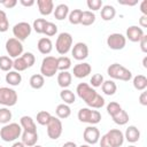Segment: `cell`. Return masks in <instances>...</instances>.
Listing matches in <instances>:
<instances>
[{
	"mask_svg": "<svg viewBox=\"0 0 147 147\" xmlns=\"http://www.w3.org/2000/svg\"><path fill=\"white\" fill-rule=\"evenodd\" d=\"M1 5L7 9H11L17 5V0H3L1 1Z\"/></svg>",
	"mask_w": 147,
	"mask_h": 147,
	"instance_id": "f6af8a7d",
	"label": "cell"
},
{
	"mask_svg": "<svg viewBox=\"0 0 147 147\" xmlns=\"http://www.w3.org/2000/svg\"><path fill=\"white\" fill-rule=\"evenodd\" d=\"M107 74L111 79H118L122 82H129L132 78V72L119 63H113L107 68Z\"/></svg>",
	"mask_w": 147,
	"mask_h": 147,
	"instance_id": "277c9868",
	"label": "cell"
},
{
	"mask_svg": "<svg viewBox=\"0 0 147 147\" xmlns=\"http://www.w3.org/2000/svg\"><path fill=\"white\" fill-rule=\"evenodd\" d=\"M18 99L17 92L10 87H0V105L5 107H13L16 105Z\"/></svg>",
	"mask_w": 147,
	"mask_h": 147,
	"instance_id": "9c48e42d",
	"label": "cell"
},
{
	"mask_svg": "<svg viewBox=\"0 0 147 147\" xmlns=\"http://www.w3.org/2000/svg\"><path fill=\"white\" fill-rule=\"evenodd\" d=\"M139 44H140L141 51H142L144 53H147V36H146V34H144V37L140 39Z\"/></svg>",
	"mask_w": 147,
	"mask_h": 147,
	"instance_id": "bcb514c9",
	"label": "cell"
},
{
	"mask_svg": "<svg viewBox=\"0 0 147 147\" xmlns=\"http://www.w3.org/2000/svg\"><path fill=\"white\" fill-rule=\"evenodd\" d=\"M77 95L86 103L88 108L92 109H100L105 106V98L101 96L92 86L87 83H79L76 87Z\"/></svg>",
	"mask_w": 147,
	"mask_h": 147,
	"instance_id": "6da1fadb",
	"label": "cell"
},
{
	"mask_svg": "<svg viewBox=\"0 0 147 147\" xmlns=\"http://www.w3.org/2000/svg\"><path fill=\"white\" fill-rule=\"evenodd\" d=\"M86 5L88 7V9H91V11H95V10H100L103 6L102 0H87Z\"/></svg>",
	"mask_w": 147,
	"mask_h": 147,
	"instance_id": "7bdbcfd3",
	"label": "cell"
},
{
	"mask_svg": "<svg viewBox=\"0 0 147 147\" xmlns=\"http://www.w3.org/2000/svg\"><path fill=\"white\" fill-rule=\"evenodd\" d=\"M59 69H57V57L48 55L46 57L42 59L41 61V65H40V75H42L44 77H53L55 76V74H57Z\"/></svg>",
	"mask_w": 147,
	"mask_h": 147,
	"instance_id": "8992f818",
	"label": "cell"
},
{
	"mask_svg": "<svg viewBox=\"0 0 147 147\" xmlns=\"http://www.w3.org/2000/svg\"><path fill=\"white\" fill-rule=\"evenodd\" d=\"M82 14H83V10H82V9H72L71 11H69V15H68L69 22H70L72 25L80 24Z\"/></svg>",
	"mask_w": 147,
	"mask_h": 147,
	"instance_id": "836d02e7",
	"label": "cell"
},
{
	"mask_svg": "<svg viewBox=\"0 0 147 147\" xmlns=\"http://www.w3.org/2000/svg\"><path fill=\"white\" fill-rule=\"evenodd\" d=\"M144 34H145L144 29H141L138 25H131V26H129L126 29V36H125V38L129 39L132 42H139L140 39L144 37Z\"/></svg>",
	"mask_w": 147,
	"mask_h": 147,
	"instance_id": "2e32d148",
	"label": "cell"
},
{
	"mask_svg": "<svg viewBox=\"0 0 147 147\" xmlns=\"http://www.w3.org/2000/svg\"><path fill=\"white\" fill-rule=\"evenodd\" d=\"M139 25H140V28H141V29L147 28V16L142 15V16L139 18Z\"/></svg>",
	"mask_w": 147,
	"mask_h": 147,
	"instance_id": "f907efd6",
	"label": "cell"
},
{
	"mask_svg": "<svg viewBox=\"0 0 147 147\" xmlns=\"http://www.w3.org/2000/svg\"><path fill=\"white\" fill-rule=\"evenodd\" d=\"M34 62H36V56L31 52H25L20 57L14 60L13 68L15 71L21 72V71H24V70L31 68L34 64Z\"/></svg>",
	"mask_w": 147,
	"mask_h": 147,
	"instance_id": "52a82bcc",
	"label": "cell"
},
{
	"mask_svg": "<svg viewBox=\"0 0 147 147\" xmlns=\"http://www.w3.org/2000/svg\"><path fill=\"white\" fill-rule=\"evenodd\" d=\"M124 140V133L119 129H111L100 138L99 142L100 147H121Z\"/></svg>",
	"mask_w": 147,
	"mask_h": 147,
	"instance_id": "7a4b0ae2",
	"label": "cell"
},
{
	"mask_svg": "<svg viewBox=\"0 0 147 147\" xmlns=\"http://www.w3.org/2000/svg\"><path fill=\"white\" fill-rule=\"evenodd\" d=\"M20 3L24 7H32L36 2H34V0H20Z\"/></svg>",
	"mask_w": 147,
	"mask_h": 147,
	"instance_id": "681fc988",
	"label": "cell"
},
{
	"mask_svg": "<svg viewBox=\"0 0 147 147\" xmlns=\"http://www.w3.org/2000/svg\"><path fill=\"white\" fill-rule=\"evenodd\" d=\"M0 147H2V146H0Z\"/></svg>",
	"mask_w": 147,
	"mask_h": 147,
	"instance_id": "94428289",
	"label": "cell"
},
{
	"mask_svg": "<svg viewBox=\"0 0 147 147\" xmlns=\"http://www.w3.org/2000/svg\"><path fill=\"white\" fill-rule=\"evenodd\" d=\"M62 147H77V145L74 141H67L62 145Z\"/></svg>",
	"mask_w": 147,
	"mask_h": 147,
	"instance_id": "816d5d0a",
	"label": "cell"
},
{
	"mask_svg": "<svg viewBox=\"0 0 147 147\" xmlns=\"http://www.w3.org/2000/svg\"><path fill=\"white\" fill-rule=\"evenodd\" d=\"M139 102L141 106H147V92L142 91L141 94L139 95Z\"/></svg>",
	"mask_w": 147,
	"mask_h": 147,
	"instance_id": "7dc6e473",
	"label": "cell"
},
{
	"mask_svg": "<svg viewBox=\"0 0 147 147\" xmlns=\"http://www.w3.org/2000/svg\"><path fill=\"white\" fill-rule=\"evenodd\" d=\"M72 82V75L69 71H60L57 74V84L62 88H67L70 86Z\"/></svg>",
	"mask_w": 147,
	"mask_h": 147,
	"instance_id": "603a6c76",
	"label": "cell"
},
{
	"mask_svg": "<svg viewBox=\"0 0 147 147\" xmlns=\"http://www.w3.org/2000/svg\"><path fill=\"white\" fill-rule=\"evenodd\" d=\"M20 125L22 127L23 131H28V132H37V125L34 119L31 116H22L20 119Z\"/></svg>",
	"mask_w": 147,
	"mask_h": 147,
	"instance_id": "d6986e66",
	"label": "cell"
},
{
	"mask_svg": "<svg viewBox=\"0 0 147 147\" xmlns=\"http://www.w3.org/2000/svg\"><path fill=\"white\" fill-rule=\"evenodd\" d=\"M111 118H113V121H114L117 125H125V124L129 122V119H130L129 114H127L125 110H123V109H122L119 113H117L115 116H113Z\"/></svg>",
	"mask_w": 147,
	"mask_h": 147,
	"instance_id": "d6a6232c",
	"label": "cell"
},
{
	"mask_svg": "<svg viewBox=\"0 0 147 147\" xmlns=\"http://www.w3.org/2000/svg\"><path fill=\"white\" fill-rule=\"evenodd\" d=\"M56 33H57V25L55 23H53V22H48L47 21V23L45 25V29H44V34H46L47 38H48V37L55 36Z\"/></svg>",
	"mask_w": 147,
	"mask_h": 147,
	"instance_id": "ab89813d",
	"label": "cell"
},
{
	"mask_svg": "<svg viewBox=\"0 0 147 147\" xmlns=\"http://www.w3.org/2000/svg\"><path fill=\"white\" fill-rule=\"evenodd\" d=\"M142 67H144L145 69H147V56H145L144 60H142Z\"/></svg>",
	"mask_w": 147,
	"mask_h": 147,
	"instance_id": "11a10c76",
	"label": "cell"
},
{
	"mask_svg": "<svg viewBox=\"0 0 147 147\" xmlns=\"http://www.w3.org/2000/svg\"><path fill=\"white\" fill-rule=\"evenodd\" d=\"M51 117H52V115H51L48 111H46V110H40V111L37 114L36 119H37V123H38V124H40V125H46V124L48 123V121L51 119Z\"/></svg>",
	"mask_w": 147,
	"mask_h": 147,
	"instance_id": "74e56055",
	"label": "cell"
},
{
	"mask_svg": "<svg viewBox=\"0 0 147 147\" xmlns=\"http://www.w3.org/2000/svg\"><path fill=\"white\" fill-rule=\"evenodd\" d=\"M124 139H126L129 142L134 144L140 139V131L137 126L134 125H130L126 127L125 133H124Z\"/></svg>",
	"mask_w": 147,
	"mask_h": 147,
	"instance_id": "44dd1931",
	"label": "cell"
},
{
	"mask_svg": "<svg viewBox=\"0 0 147 147\" xmlns=\"http://www.w3.org/2000/svg\"><path fill=\"white\" fill-rule=\"evenodd\" d=\"M79 147H91V146L87 145V144H84V145H82V146H79Z\"/></svg>",
	"mask_w": 147,
	"mask_h": 147,
	"instance_id": "9f6ffc18",
	"label": "cell"
},
{
	"mask_svg": "<svg viewBox=\"0 0 147 147\" xmlns=\"http://www.w3.org/2000/svg\"><path fill=\"white\" fill-rule=\"evenodd\" d=\"M92 71V67L87 62H80L76 64L72 69V74L76 78H85L87 77Z\"/></svg>",
	"mask_w": 147,
	"mask_h": 147,
	"instance_id": "e0dca14e",
	"label": "cell"
},
{
	"mask_svg": "<svg viewBox=\"0 0 147 147\" xmlns=\"http://www.w3.org/2000/svg\"><path fill=\"white\" fill-rule=\"evenodd\" d=\"M127 147H137V146H134V145H130V146H127Z\"/></svg>",
	"mask_w": 147,
	"mask_h": 147,
	"instance_id": "680465c9",
	"label": "cell"
},
{
	"mask_svg": "<svg viewBox=\"0 0 147 147\" xmlns=\"http://www.w3.org/2000/svg\"><path fill=\"white\" fill-rule=\"evenodd\" d=\"M46 23H47V21H46L45 18H37V20L33 21L32 29H33L37 33L41 34V33H44V29H45Z\"/></svg>",
	"mask_w": 147,
	"mask_h": 147,
	"instance_id": "f35d334b",
	"label": "cell"
},
{
	"mask_svg": "<svg viewBox=\"0 0 147 147\" xmlns=\"http://www.w3.org/2000/svg\"><path fill=\"white\" fill-rule=\"evenodd\" d=\"M33 147H42V146H39V145H34Z\"/></svg>",
	"mask_w": 147,
	"mask_h": 147,
	"instance_id": "6f0895ef",
	"label": "cell"
},
{
	"mask_svg": "<svg viewBox=\"0 0 147 147\" xmlns=\"http://www.w3.org/2000/svg\"><path fill=\"white\" fill-rule=\"evenodd\" d=\"M119 3H121V5H126V6H134V5L138 3V1H137V0H136V1H132V2H123V1H121Z\"/></svg>",
	"mask_w": 147,
	"mask_h": 147,
	"instance_id": "db71d44e",
	"label": "cell"
},
{
	"mask_svg": "<svg viewBox=\"0 0 147 147\" xmlns=\"http://www.w3.org/2000/svg\"><path fill=\"white\" fill-rule=\"evenodd\" d=\"M55 114H56V117L60 118V119H64V118H68L70 115H71V109L69 107V105H65V103H60L56 109H55Z\"/></svg>",
	"mask_w": 147,
	"mask_h": 147,
	"instance_id": "f1b7e54d",
	"label": "cell"
},
{
	"mask_svg": "<svg viewBox=\"0 0 147 147\" xmlns=\"http://www.w3.org/2000/svg\"><path fill=\"white\" fill-rule=\"evenodd\" d=\"M37 6L39 13L44 16H48L54 11V2L52 0H38Z\"/></svg>",
	"mask_w": 147,
	"mask_h": 147,
	"instance_id": "ac0fdd59",
	"label": "cell"
},
{
	"mask_svg": "<svg viewBox=\"0 0 147 147\" xmlns=\"http://www.w3.org/2000/svg\"><path fill=\"white\" fill-rule=\"evenodd\" d=\"M101 88L106 95H114L117 91V85L113 79H109V80H105L102 83Z\"/></svg>",
	"mask_w": 147,
	"mask_h": 147,
	"instance_id": "f546056e",
	"label": "cell"
},
{
	"mask_svg": "<svg viewBox=\"0 0 147 147\" xmlns=\"http://www.w3.org/2000/svg\"><path fill=\"white\" fill-rule=\"evenodd\" d=\"M60 98L63 101V103H65V105H71L76 101L75 93L69 88H62V91L60 92Z\"/></svg>",
	"mask_w": 147,
	"mask_h": 147,
	"instance_id": "4dcf8cb0",
	"label": "cell"
},
{
	"mask_svg": "<svg viewBox=\"0 0 147 147\" xmlns=\"http://www.w3.org/2000/svg\"><path fill=\"white\" fill-rule=\"evenodd\" d=\"M122 109H123V108L121 107V105H119L118 102H116V101H111V102H109V103L107 105V113H108L111 117L115 116L117 113H119Z\"/></svg>",
	"mask_w": 147,
	"mask_h": 147,
	"instance_id": "60d3db41",
	"label": "cell"
},
{
	"mask_svg": "<svg viewBox=\"0 0 147 147\" xmlns=\"http://www.w3.org/2000/svg\"><path fill=\"white\" fill-rule=\"evenodd\" d=\"M13 62L14 60H11V57L7 56V55H2L0 56V70L2 71H10L13 68Z\"/></svg>",
	"mask_w": 147,
	"mask_h": 147,
	"instance_id": "d590c367",
	"label": "cell"
},
{
	"mask_svg": "<svg viewBox=\"0 0 147 147\" xmlns=\"http://www.w3.org/2000/svg\"><path fill=\"white\" fill-rule=\"evenodd\" d=\"M53 14H54L55 18L59 20V21H62V20L67 18L68 15H69V7H68V5H65V3H60V5H57V6L54 8Z\"/></svg>",
	"mask_w": 147,
	"mask_h": 147,
	"instance_id": "d4e9b609",
	"label": "cell"
},
{
	"mask_svg": "<svg viewBox=\"0 0 147 147\" xmlns=\"http://www.w3.org/2000/svg\"><path fill=\"white\" fill-rule=\"evenodd\" d=\"M13 115H11V111L9 110L8 107H2L0 108V124H8L10 123V119H11Z\"/></svg>",
	"mask_w": 147,
	"mask_h": 147,
	"instance_id": "8d00e7d4",
	"label": "cell"
},
{
	"mask_svg": "<svg viewBox=\"0 0 147 147\" xmlns=\"http://www.w3.org/2000/svg\"><path fill=\"white\" fill-rule=\"evenodd\" d=\"M95 22V14L91 10H85L82 14V18H80V24L85 25V26H90Z\"/></svg>",
	"mask_w": 147,
	"mask_h": 147,
	"instance_id": "1f68e13d",
	"label": "cell"
},
{
	"mask_svg": "<svg viewBox=\"0 0 147 147\" xmlns=\"http://www.w3.org/2000/svg\"><path fill=\"white\" fill-rule=\"evenodd\" d=\"M125 45H126V38L122 33H118V32L110 33L107 38V46L110 49L119 51V49H123Z\"/></svg>",
	"mask_w": 147,
	"mask_h": 147,
	"instance_id": "4fadbf2b",
	"label": "cell"
},
{
	"mask_svg": "<svg viewBox=\"0 0 147 147\" xmlns=\"http://www.w3.org/2000/svg\"><path fill=\"white\" fill-rule=\"evenodd\" d=\"M11 147H25V145L22 142V141H16V142H14L13 144V146Z\"/></svg>",
	"mask_w": 147,
	"mask_h": 147,
	"instance_id": "f5cc1de1",
	"label": "cell"
},
{
	"mask_svg": "<svg viewBox=\"0 0 147 147\" xmlns=\"http://www.w3.org/2000/svg\"><path fill=\"white\" fill-rule=\"evenodd\" d=\"M6 51L11 59H17L23 54V44L16 38H9L6 41Z\"/></svg>",
	"mask_w": 147,
	"mask_h": 147,
	"instance_id": "8fae6325",
	"label": "cell"
},
{
	"mask_svg": "<svg viewBox=\"0 0 147 147\" xmlns=\"http://www.w3.org/2000/svg\"><path fill=\"white\" fill-rule=\"evenodd\" d=\"M72 57L77 61H83L88 56V46L85 42H76L71 48Z\"/></svg>",
	"mask_w": 147,
	"mask_h": 147,
	"instance_id": "9a60e30c",
	"label": "cell"
},
{
	"mask_svg": "<svg viewBox=\"0 0 147 147\" xmlns=\"http://www.w3.org/2000/svg\"><path fill=\"white\" fill-rule=\"evenodd\" d=\"M132 84L137 91H145L147 87V77L145 75H137L133 77Z\"/></svg>",
	"mask_w": 147,
	"mask_h": 147,
	"instance_id": "83f0119b",
	"label": "cell"
},
{
	"mask_svg": "<svg viewBox=\"0 0 147 147\" xmlns=\"http://www.w3.org/2000/svg\"><path fill=\"white\" fill-rule=\"evenodd\" d=\"M116 16V9L111 5H105L101 8V18L103 21H111Z\"/></svg>",
	"mask_w": 147,
	"mask_h": 147,
	"instance_id": "484cf974",
	"label": "cell"
},
{
	"mask_svg": "<svg viewBox=\"0 0 147 147\" xmlns=\"http://www.w3.org/2000/svg\"><path fill=\"white\" fill-rule=\"evenodd\" d=\"M22 82V76L15 70H10L6 74V83L10 86H18Z\"/></svg>",
	"mask_w": 147,
	"mask_h": 147,
	"instance_id": "cb8c5ba5",
	"label": "cell"
},
{
	"mask_svg": "<svg viewBox=\"0 0 147 147\" xmlns=\"http://www.w3.org/2000/svg\"><path fill=\"white\" fill-rule=\"evenodd\" d=\"M72 36L69 32H61L55 41V49L62 56L65 55L72 47Z\"/></svg>",
	"mask_w": 147,
	"mask_h": 147,
	"instance_id": "ba28073f",
	"label": "cell"
},
{
	"mask_svg": "<svg viewBox=\"0 0 147 147\" xmlns=\"http://www.w3.org/2000/svg\"><path fill=\"white\" fill-rule=\"evenodd\" d=\"M32 31V26L28 22H18L13 26V34L14 38H16L20 41L25 40Z\"/></svg>",
	"mask_w": 147,
	"mask_h": 147,
	"instance_id": "7c38bea8",
	"label": "cell"
},
{
	"mask_svg": "<svg viewBox=\"0 0 147 147\" xmlns=\"http://www.w3.org/2000/svg\"><path fill=\"white\" fill-rule=\"evenodd\" d=\"M22 142L25 145V147H33L34 145H37L38 141V132H28V131H23L22 132Z\"/></svg>",
	"mask_w": 147,
	"mask_h": 147,
	"instance_id": "7402d4cb",
	"label": "cell"
},
{
	"mask_svg": "<svg viewBox=\"0 0 147 147\" xmlns=\"http://www.w3.org/2000/svg\"><path fill=\"white\" fill-rule=\"evenodd\" d=\"M0 82H1V78H0Z\"/></svg>",
	"mask_w": 147,
	"mask_h": 147,
	"instance_id": "91938a15",
	"label": "cell"
},
{
	"mask_svg": "<svg viewBox=\"0 0 147 147\" xmlns=\"http://www.w3.org/2000/svg\"><path fill=\"white\" fill-rule=\"evenodd\" d=\"M71 67V60L70 57L62 55L57 57V69L60 71H68V69Z\"/></svg>",
	"mask_w": 147,
	"mask_h": 147,
	"instance_id": "e575fe53",
	"label": "cell"
},
{
	"mask_svg": "<svg viewBox=\"0 0 147 147\" xmlns=\"http://www.w3.org/2000/svg\"><path fill=\"white\" fill-rule=\"evenodd\" d=\"M140 11L142 13V15L147 16V0H142L140 2Z\"/></svg>",
	"mask_w": 147,
	"mask_h": 147,
	"instance_id": "c3c4849f",
	"label": "cell"
},
{
	"mask_svg": "<svg viewBox=\"0 0 147 147\" xmlns=\"http://www.w3.org/2000/svg\"><path fill=\"white\" fill-rule=\"evenodd\" d=\"M83 138L87 145H95L100 140V131L96 126L90 125V126L85 127L84 133H83Z\"/></svg>",
	"mask_w": 147,
	"mask_h": 147,
	"instance_id": "5bb4252c",
	"label": "cell"
},
{
	"mask_svg": "<svg viewBox=\"0 0 147 147\" xmlns=\"http://www.w3.org/2000/svg\"><path fill=\"white\" fill-rule=\"evenodd\" d=\"M101 113L99 110L88 108V107H84L80 108L78 111V119L82 123H87L90 125H95L98 123L101 122Z\"/></svg>",
	"mask_w": 147,
	"mask_h": 147,
	"instance_id": "5b68a950",
	"label": "cell"
},
{
	"mask_svg": "<svg viewBox=\"0 0 147 147\" xmlns=\"http://www.w3.org/2000/svg\"><path fill=\"white\" fill-rule=\"evenodd\" d=\"M37 48H38V51H39L41 54L47 55V54H49V53L52 52V49H53V42H52V40H51L49 38L42 37V38H40V39L38 40V42H37Z\"/></svg>",
	"mask_w": 147,
	"mask_h": 147,
	"instance_id": "ffe728a7",
	"label": "cell"
},
{
	"mask_svg": "<svg viewBox=\"0 0 147 147\" xmlns=\"http://www.w3.org/2000/svg\"><path fill=\"white\" fill-rule=\"evenodd\" d=\"M9 29V21L7 14L0 9V32H6Z\"/></svg>",
	"mask_w": 147,
	"mask_h": 147,
	"instance_id": "b9f144b4",
	"label": "cell"
},
{
	"mask_svg": "<svg viewBox=\"0 0 147 147\" xmlns=\"http://www.w3.org/2000/svg\"><path fill=\"white\" fill-rule=\"evenodd\" d=\"M22 132H23V130L18 123H8L1 127L0 138L6 142L15 141L16 139H18L21 137Z\"/></svg>",
	"mask_w": 147,
	"mask_h": 147,
	"instance_id": "3957f363",
	"label": "cell"
},
{
	"mask_svg": "<svg viewBox=\"0 0 147 147\" xmlns=\"http://www.w3.org/2000/svg\"><path fill=\"white\" fill-rule=\"evenodd\" d=\"M47 127V136L48 138L56 140L61 137L62 131H63V125L60 118H57L56 116H52L51 119L48 121V123L46 124Z\"/></svg>",
	"mask_w": 147,
	"mask_h": 147,
	"instance_id": "30bf717a",
	"label": "cell"
},
{
	"mask_svg": "<svg viewBox=\"0 0 147 147\" xmlns=\"http://www.w3.org/2000/svg\"><path fill=\"white\" fill-rule=\"evenodd\" d=\"M103 82H105V79H103V76L101 74H94L90 79V84L93 87H100Z\"/></svg>",
	"mask_w": 147,
	"mask_h": 147,
	"instance_id": "ee69618b",
	"label": "cell"
},
{
	"mask_svg": "<svg viewBox=\"0 0 147 147\" xmlns=\"http://www.w3.org/2000/svg\"><path fill=\"white\" fill-rule=\"evenodd\" d=\"M29 83L33 90H40L45 85V77L40 74H34L30 77Z\"/></svg>",
	"mask_w": 147,
	"mask_h": 147,
	"instance_id": "4316f807",
	"label": "cell"
}]
</instances>
